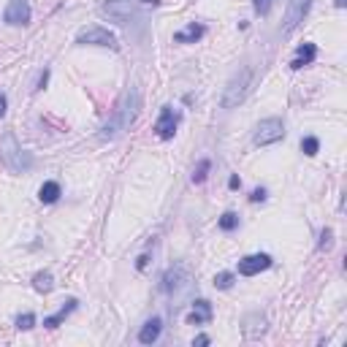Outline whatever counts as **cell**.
<instances>
[{"label":"cell","instance_id":"1","mask_svg":"<svg viewBox=\"0 0 347 347\" xmlns=\"http://www.w3.org/2000/svg\"><path fill=\"white\" fill-rule=\"evenodd\" d=\"M139 109H141V95H139L136 87H130V90H125L120 95V101H117V106H114L109 122L101 128V139L103 141H114V139H120L125 130H130V125L139 117Z\"/></svg>","mask_w":347,"mask_h":347},{"label":"cell","instance_id":"2","mask_svg":"<svg viewBox=\"0 0 347 347\" xmlns=\"http://www.w3.org/2000/svg\"><path fill=\"white\" fill-rule=\"evenodd\" d=\"M0 160H3L6 168L14 171V174H27L35 166V158L27 149L19 147V141L11 130L3 133V139H0Z\"/></svg>","mask_w":347,"mask_h":347},{"label":"cell","instance_id":"3","mask_svg":"<svg viewBox=\"0 0 347 347\" xmlns=\"http://www.w3.org/2000/svg\"><path fill=\"white\" fill-rule=\"evenodd\" d=\"M101 14L109 16L111 22L120 25V27H128V25L144 22L139 6L133 3V0H103V3H101Z\"/></svg>","mask_w":347,"mask_h":347},{"label":"cell","instance_id":"4","mask_svg":"<svg viewBox=\"0 0 347 347\" xmlns=\"http://www.w3.org/2000/svg\"><path fill=\"white\" fill-rule=\"evenodd\" d=\"M249 84H253V68H242L239 73L230 76V82L225 84L223 101H220V103H223V109H236V106L247 98Z\"/></svg>","mask_w":347,"mask_h":347},{"label":"cell","instance_id":"5","mask_svg":"<svg viewBox=\"0 0 347 347\" xmlns=\"http://www.w3.org/2000/svg\"><path fill=\"white\" fill-rule=\"evenodd\" d=\"M76 44H79V46H106V49H111V52H120L117 35H114L111 30H106V27H101V25H92V27L79 30Z\"/></svg>","mask_w":347,"mask_h":347},{"label":"cell","instance_id":"6","mask_svg":"<svg viewBox=\"0 0 347 347\" xmlns=\"http://www.w3.org/2000/svg\"><path fill=\"white\" fill-rule=\"evenodd\" d=\"M285 139V125L279 117H266L258 122L255 128V144L258 147H268V144H277Z\"/></svg>","mask_w":347,"mask_h":347},{"label":"cell","instance_id":"7","mask_svg":"<svg viewBox=\"0 0 347 347\" xmlns=\"http://www.w3.org/2000/svg\"><path fill=\"white\" fill-rule=\"evenodd\" d=\"M187 285H190V277H187L185 268H179V266L168 268V272L163 274V279H160V291H163V293H168V296H179V293H185V291H187Z\"/></svg>","mask_w":347,"mask_h":347},{"label":"cell","instance_id":"8","mask_svg":"<svg viewBox=\"0 0 347 347\" xmlns=\"http://www.w3.org/2000/svg\"><path fill=\"white\" fill-rule=\"evenodd\" d=\"M30 16H33V11H30L27 0H8V6L3 11V22L11 27H25V25H30Z\"/></svg>","mask_w":347,"mask_h":347},{"label":"cell","instance_id":"9","mask_svg":"<svg viewBox=\"0 0 347 347\" xmlns=\"http://www.w3.org/2000/svg\"><path fill=\"white\" fill-rule=\"evenodd\" d=\"M310 8H312V0H291V3H287V11H285L282 33H293L296 27L304 22V16L310 14Z\"/></svg>","mask_w":347,"mask_h":347},{"label":"cell","instance_id":"10","mask_svg":"<svg viewBox=\"0 0 347 347\" xmlns=\"http://www.w3.org/2000/svg\"><path fill=\"white\" fill-rule=\"evenodd\" d=\"M177 125H179V114L171 109V106H163L160 109V117L155 122V133L160 141H171L174 133H177Z\"/></svg>","mask_w":347,"mask_h":347},{"label":"cell","instance_id":"11","mask_svg":"<svg viewBox=\"0 0 347 347\" xmlns=\"http://www.w3.org/2000/svg\"><path fill=\"white\" fill-rule=\"evenodd\" d=\"M272 255H266V253H255V255H247L239 260V274L242 277H255L260 272H266V268H272Z\"/></svg>","mask_w":347,"mask_h":347},{"label":"cell","instance_id":"12","mask_svg":"<svg viewBox=\"0 0 347 347\" xmlns=\"http://www.w3.org/2000/svg\"><path fill=\"white\" fill-rule=\"evenodd\" d=\"M211 304L206 301V298H198V301H192V312L187 315V323L190 325H206L211 323Z\"/></svg>","mask_w":347,"mask_h":347},{"label":"cell","instance_id":"13","mask_svg":"<svg viewBox=\"0 0 347 347\" xmlns=\"http://www.w3.org/2000/svg\"><path fill=\"white\" fill-rule=\"evenodd\" d=\"M160 331H163V320H160V317H152V320H147V323L141 325L139 342L141 344H155L160 339Z\"/></svg>","mask_w":347,"mask_h":347},{"label":"cell","instance_id":"14","mask_svg":"<svg viewBox=\"0 0 347 347\" xmlns=\"http://www.w3.org/2000/svg\"><path fill=\"white\" fill-rule=\"evenodd\" d=\"M206 33V27L204 25H198V22H190L185 30H179V33H174V44H196L198 38H204Z\"/></svg>","mask_w":347,"mask_h":347},{"label":"cell","instance_id":"15","mask_svg":"<svg viewBox=\"0 0 347 347\" xmlns=\"http://www.w3.org/2000/svg\"><path fill=\"white\" fill-rule=\"evenodd\" d=\"M266 329H268V325H266V317L258 315V312L249 315L247 320H244V336H247V339H260V336L266 334Z\"/></svg>","mask_w":347,"mask_h":347},{"label":"cell","instance_id":"16","mask_svg":"<svg viewBox=\"0 0 347 347\" xmlns=\"http://www.w3.org/2000/svg\"><path fill=\"white\" fill-rule=\"evenodd\" d=\"M315 57H317V46H315V44H301V46L296 49V57H293L291 68H293V71H301L304 65H310V63L315 60Z\"/></svg>","mask_w":347,"mask_h":347},{"label":"cell","instance_id":"17","mask_svg":"<svg viewBox=\"0 0 347 347\" xmlns=\"http://www.w3.org/2000/svg\"><path fill=\"white\" fill-rule=\"evenodd\" d=\"M76 306H79V301H76V298H68V301L60 306V312H57V315L44 317V329H57L60 323H65V317H68L71 312H76Z\"/></svg>","mask_w":347,"mask_h":347},{"label":"cell","instance_id":"18","mask_svg":"<svg viewBox=\"0 0 347 347\" xmlns=\"http://www.w3.org/2000/svg\"><path fill=\"white\" fill-rule=\"evenodd\" d=\"M60 196H63V187H60V182H54V179L44 182L41 190H38V198H41V204H57V201H60Z\"/></svg>","mask_w":347,"mask_h":347},{"label":"cell","instance_id":"19","mask_svg":"<svg viewBox=\"0 0 347 347\" xmlns=\"http://www.w3.org/2000/svg\"><path fill=\"white\" fill-rule=\"evenodd\" d=\"M33 287L38 293H49L52 287H54V277H52V272H38L35 277H33Z\"/></svg>","mask_w":347,"mask_h":347},{"label":"cell","instance_id":"20","mask_svg":"<svg viewBox=\"0 0 347 347\" xmlns=\"http://www.w3.org/2000/svg\"><path fill=\"white\" fill-rule=\"evenodd\" d=\"M209 168H211V160H209V158H201V160H198V166H196V171H192V182H196V185L206 182Z\"/></svg>","mask_w":347,"mask_h":347},{"label":"cell","instance_id":"21","mask_svg":"<svg viewBox=\"0 0 347 347\" xmlns=\"http://www.w3.org/2000/svg\"><path fill=\"white\" fill-rule=\"evenodd\" d=\"M217 225H220V230H236L239 228V215L236 211H225V215L217 220Z\"/></svg>","mask_w":347,"mask_h":347},{"label":"cell","instance_id":"22","mask_svg":"<svg viewBox=\"0 0 347 347\" xmlns=\"http://www.w3.org/2000/svg\"><path fill=\"white\" fill-rule=\"evenodd\" d=\"M301 152L306 158H315L317 152H320V141H317L315 136H306V139H301Z\"/></svg>","mask_w":347,"mask_h":347},{"label":"cell","instance_id":"23","mask_svg":"<svg viewBox=\"0 0 347 347\" xmlns=\"http://www.w3.org/2000/svg\"><path fill=\"white\" fill-rule=\"evenodd\" d=\"M215 287H217V291H230V287H234V274H230V272L217 274L215 277Z\"/></svg>","mask_w":347,"mask_h":347},{"label":"cell","instance_id":"24","mask_svg":"<svg viewBox=\"0 0 347 347\" xmlns=\"http://www.w3.org/2000/svg\"><path fill=\"white\" fill-rule=\"evenodd\" d=\"M33 325H35V315H33V312H25V315L16 317V329H19V331H30Z\"/></svg>","mask_w":347,"mask_h":347},{"label":"cell","instance_id":"25","mask_svg":"<svg viewBox=\"0 0 347 347\" xmlns=\"http://www.w3.org/2000/svg\"><path fill=\"white\" fill-rule=\"evenodd\" d=\"M331 247H334V230H331V228H323V234H320V244H317V249H325V253H329Z\"/></svg>","mask_w":347,"mask_h":347},{"label":"cell","instance_id":"26","mask_svg":"<svg viewBox=\"0 0 347 347\" xmlns=\"http://www.w3.org/2000/svg\"><path fill=\"white\" fill-rule=\"evenodd\" d=\"M253 8H255V14L266 16L268 8H272V0H253Z\"/></svg>","mask_w":347,"mask_h":347},{"label":"cell","instance_id":"27","mask_svg":"<svg viewBox=\"0 0 347 347\" xmlns=\"http://www.w3.org/2000/svg\"><path fill=\"white\" fill-rule=\"evenodd\" d=\"M249 201H253V204H260V201H266V187H255L253 192H249Z\"/></svg>","mask_w":347,"mask_h":347},{"label":"cell","instance_id":"28","mask_svg":"<svg viewBox=\"0 0 347 347\" xmlns=\"http://www.w3.org/2000/svg\"><path fill=\"white\" fill-rule=\"evenodd\" d=\"M147 266H149V253H144V255H139V260H136V268H139V272H144Z\"/></svg>","mask_w":347,"mask_h":347},{"label":"cell","instance_id":"29","mask_svg":"<svg viewBox=\"0 0 347 347\" xmlns=\"http://www.w3.org/2000/svg\"><path fill=\"white\" fill-rule=\"evenodd\" d=\"M46 82H49V71L44 68V73L38 76V87H35V90H44V87H46Z\"/></svg>","mask_w":347,"mask_h":347},{"label":"cell","instance_id":"30","mask_svg":"<svg viewBox=\"0 0 347 347\" xmlns=\"http://www.w3.org/2000/svg\"><path fill=\"white\" fill-rule=\"evenodd\" d=\"M228 187H230V190H239V187H242V179H239V174H234V177L228 179Z\"/></svg>","mask_w":347,"mask_h":347},{"label":"cell","instance_id":"31","mask_svg":"<svg viewBox=\"0 0 347 347\" xmlns=\"http://www.w3.org/2000/svg\"><path fill=\"white\" fill-rule=\"evenodd\" d=\"M211 339H209V336L206 334H201V336H196V339H192V344H196V347H204V344H209Z\"/></svg>","mask_w":347,"mask_h":347},{"label":"cell","instance_id":"32","mask_svg":"<svg viewBox=\"0 0 347 347\" xmlns=\"http://www.w3.org/2000/svg\"><path fill=\"white\" fill-rule=\"evenodd\" d=\"M6 109H8V98H6L3 92H0V117H3V114H6Z\"/></svg>","mask_w":347,"mask_h":347},{"label":"cell","instance_id":"33","mask_svg":"<svg viewBox=\"0 0 347 347\" xmlns=\"http://www.w3.org/2000/svg\"><path fill=\"white\" fill-rule=\"evenodd\" d=\"M334 6H336V8H344V6H347V0H334Z\"/></svg>","mask_w":347,"mask_h":347},{"label":"cell","instance_id":"34","mask_svg":"<svg viewBox=\"0 0 347 347\" xmlns=\"http://www.w3.org/2000/svg\"><path fill=\"white\" fill-rule=\"evenodd\" d=\"M141 3H147V6H160V0H141Z\"/></svg>","mask_w":347,"mask_h":347}]
</instances>
